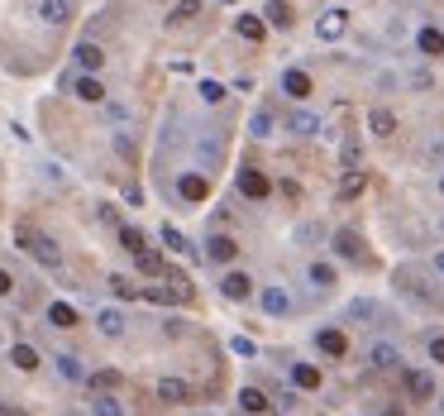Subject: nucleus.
<instances>
[{
	"label": "nucleus",
	"instance_id": "obj_1",
	"mask_svg": "<svg viewBox=\"0 0 444 416\" xmlns=\"http://www.w3.org/2000/svg\"><path fill=\"white\" fill-rule=\"evenodd\" d=\"M19 249H29L43 268H63V249L48 240V235H38V230H19Z\"/></svg>",
	"mask_w": 444,
	"mask_h": 416
},
{
	"label": "nucleus",
	"instance_id": "obj_2",
	"mask_svg": "<svg viewBox=\"0 0 444 416\" xmlns=\"http://www.w3.org/2000/svg\"><path fill=\"white\" fill-rule=\"evenodd\" d=\"M239 192L244 196H254V201H263V196L272 192V182L263 173H258V168H244V173H239Z\"/></svg>",
	"mask_w": 444,
	"mask_h": 416
},
{
	"label": "nucleus",
	"instance_id": "obj_3",
	"mask_svg": "<svg viewBox=\"0 0 444 416\" xmlns=\"http://www.w3.org/2000/svg\"><path fill=\"white\" fill-rule=\"evenodd\" d=\"M72 58H77V67H81V72H100V63H105L100 44H91V39H81L77 49H72Z\"/></svg>",
	"mask_w": 444,
	"mask_h": 416
},
{
	"label": "nucleus",
	"instance_id": "obj_4",
	"mask_svg": "<svg viewBox=\"0 0 444 416\" xmlns=\"http://www.w3.org/2000/svg\"><path fill=\"white\" fill-rule=\"evenodd\" d=\"M95 325H100V335L120 340L125 335V311H120V306H100V311H95Z\"/></svg>",
	"mask_w": 444,
	"mask_h": 416
},
{
	"label": "nucleus",
	"instance_id": "obj_5",
	"mask_svg": "<svg viewBox=\"0 0 444 416\" xmlns=\"http://www.w3.org/2000/svg\"><path fill=\"white\" fill-rule=\"evenodd\" d=\"M220 292L229 297V302H244V297L254 292V278H249V273H224V278H220Z\"/></svg>",
	"mask_w": 444,
	"mask_h": 416
},
{
	"label": "nucleus",
	"instance_id": "obj_6",
	"mask_svg": "<svg viewBox=\"0 0 444 416\" xmlns=\"http://www.w3.org/2000/svg\"><path fill=\"white\" fill-rule=\"evenodd\" d=\"M38 19L53 24V29L67 24V19H72V0H38Z\"/></svg>",
	"mask_w": 444,
	"mask_h": 416
},
{
	"label": "nucleus",
	"instance_id": "obj_7",
	"mask_svg": "<svg viewBox=\"0 0 444 416\" xmlns=\"http://www.w3.org/2000/svg\"><path fill=\"white\" fill-rule=\"evenodd\" d=\"M368 364L378 368V373H397V368H401V354L392 350V345H373V350H368Z\"/></svg>",
	"mask_w": 444,
	"mask_h": 416
},
{
	"label": "nucleus",
	"instance_id": "obj_8",
	"mask_svg": "<svg viewBox=\"0 0 444 416\" xmlns=\"http://www.w3.org/2000/svg\"><path fill=\"white\" fill-rule=\"evenodd\" d=\"M72 91H77L81 101H91V106H100V101H105V86H100V77H95V72H86V77H72Z\"/></svg>",
	"mask_w": 444,
	"mask_h": 416
},
{
	"label": "nucleus",
	"instance_id": "obj_9",
	"mask_svg": "<svg viewBox=\"0 0 444 416\" xmlns=\"http://www.w3.org/2000/svg\"><path fill=\"white\" fill-rule=\"evenodd\" d=\"M234 254H239V244L229 240V235H210V240H206V258H210V263H229Z\"/></svg>",
	"mask_w": 444,
	"mask_h": 416
},
{
	"label": "nucleus",
	"instance_id": "obj_10",
	"mask_svg": "<svg viewBox=\"0 0 444 416\" xmlns=\"http://www.w3.org/2000/svg\"><path fill=\"white\" fill-rule=\"evenodd\" d=\"M282 91H286V96H296V101H306V96H311V77H306L301 67H286V72H282Z\"/></svg>",
	"mask_w": 444,
	"mask_h": 416
},
{
	"label": "nucleus",
	"instance_id": "obj_11",
	"mask_svg": "<svg viewBox=\"0 0 444 416\" xmlns=\"http://www.w3.org/2000/svg\"><path fill=\"white\" fill-rule=\"evenodd\" d=\"M286 129L296 134V139H316L320 134V120L311 111H291V120H286Z\"/></svg>",
	"mask_w": 444,
	"mask_h": 416
},
{
	"label": "nucleus",
	"instance_id": "obj_12",
	"mask_svg": "<svg viewBox=\"0 0 444 416\" xmlns=\"http://www.w3.org/2000/svg\"><path fill=\"white\" fill-rule=\"evenodd\" d=\"M177 192H182V201H206L210 187H206V177L201 173H187L182 182H177Z\"/></svg>",
	"mask_w": 444,
	"mask_h": 416
},
{
	"label": "nucleus",
	"instance_id": "obj_13",
	"mask_svg": "<svg viewBox=\"0 0 444 416\" xmlns=\"http://www.w3.org/2000/svg\"><path fill=\"white\" fill-rule=\"evenodd\" d=\"M368 129H373L378 139H392V134H397V115L392 111H368Z\"/></svg>",
	"mask_w": 444,
	"mask_h": 416
},
{
	"label": "nucleus",
	"instance_id": "obj_14",
	"mask_svg": "<svg viewBox=\"0 0 444 416\" xmlns=\"http://www.w3.org/2000/svg\"><path fill=\"white\" fill-rule=\"evenodd\" d=\"M316 34L325 39V44H330V39H339V34H344V10H330V15H320V19H316Z\"/></svg>",
	"mask_w": 444,
	"mask_h": 416
},
{
	"label": "nucleus",
	"instance_id": "obj_15",
	"mask_svg": "<svg viewBox=\"0 0 444 416\" xmlns=\"http://www.w3.org/2000/svg\"><path fill=\"white\" fill-rule=\"evenodd\" d=\"M263 311H268V316H286V311H291V297H286L282 288H263Z\"/></svg>",
	"mask_w": 444,
	"mask_h": 416
},
{
	"label": "nucleus",
	"instance_id": "obj_16",
	"mask_svg": "<svg viewBox=\"0 0 444 416\" xmlns=\"http://www.w3.org/2000/svg\"><path fill=\"white\" fill-rule=\"evenodd\" d=\"M406 392H411V397H435V378L420 373V368H411V373H406Z\"/></svg>",
	"mask_w": 444,
	"mask_h": 416
},
{
	"label": "nucleus",
	"instance_id": "obj_17",
	"mask_svg": "<svg viewBox=\"0 0 444 416\" xmlns=\"http://www.w3.org/2000/svg\"><path fill=\"white\" fill-rule=\"evenodd\" d=\"M415 49L425 53V58H440V53H444V34L440 29H420V34H415Z\"/></svg>",
	"mask_w": 444,
	"mask_h": 416
},
{
	"label": "nucleus",
	"instance_id": "obj_18",
	"mask_svg": "<svg viewBox=\"0 0 444 416\" xmlns=\"http://www.w3.org/2000/svg\"><path fill=\"white\" fill-rule=\"evenodd\" d=\"M158 397L177 407V402H187V397H191V387L182 383V378H162V383H158Z\"/></svg>",
	"mask_w": 444,
	"mask_h": 416
},
{
	"label": "nucleus",
	"instance_id": "obj_19",
	"mask_svg": "<svg viewBox=\"0 0 444 416\" xmlns=\"http://www.w3.org/2000/svg\"><path fill=\"white\" fill-rule=\"evenodd\" d=\"M48 320H53L58 330H72V325H77V311H72L67 302H53V306H48Z\"/></svg>",
	"mask_w": 444,
	"mask_h": 416
},
{
	"label": "nucleus",
	"instance_id": "obj_20",
	"mask_svg": "<svg viewBox=\"0 0 444 416\" xmlns=\"http://www.w3.org/2000/svg\"><path fill=\"white\" fill-rule=\"evenodd\" d=\"M316 345H320L325 354H334V359H339V354L349 350V340L339 335V330H320V335H316Z\"/></svg>",
	"mask_w": 444,
	"mask_h": 416
},
{
	"label": "nucleus",
	"instance_id": "obj_21",
	"mask_svg": "<svg viewBox=\"0 0 444 416\" xmlns=\"http://www.w3.org/2000/svg\"><path fill=\"white\" fill-rule=\"evenodd\" d=\"M291 383H296V387H306V392H316V387H320V368L296 364V368H291Z\"/></svg>",
	"mask_w": 444,
	"mask_h": 416
},
{
	"label": "nucleus",
	"instance_id": "obj_22",
	"mask_svg": "<svg viewBox=\"0 0 444 416\" xmlns=\"http://www.w3.org/2000/svg\"><path fill=\"white\" fill-rule=\"evenodd\" d=\"M10 359H15V368H24V373H33V368H38V350H33V345H15V350H10Z\"/></svg>",
	"mask_w": 444,
	"mask_h": 416
},
{
	"label": "nucleus",
	"instance_id": "obj_23",
	"mask_svg": "<svg viewBox=\"0 0 444 416\" xmlns=\"http://www.w3.org/2000/svg\"><path fill=\"white\" fill-rule=\"evenodd\" d=\"M334 249H339V258H358V254H363L353 230H339V235H334Z\"/></svg>",
	"mask_w": 444,
	"mask_h": 416
},
{
	"label": "nucleus",
	"instance_id": "obj_24",
	"mask_svg": "<svg viewBox=\"0 0 444 416\" xmlns=\"http://www.w3.org/2000/svg\"><path fill=\"white\" fill-rule=\"evenodd\" d=\"M58 373H63L67 383H81V378H86V373H81V359H77V354H58Z\"/></svg>",
	"mask_w": 444,
	"mask_h": 416
},
{
	"label": "nucleus",
	"instance_id": "obj_25",
	"mask_svg": "<svg viewBox=\"0 0 444 416\" xmlns=\"http://www.w3.org/2000/svg\"><path fill=\"white\" fill-rule=\"evenodd\" d=\"M368 187V177L358 173V168H349V173H344V182H339V196H344V201H349V196H358Z\"/></svg>",
	"mask_w": 444,
	"mask_h": 416
},
{
	"label": "nucleus",
	"instance_id": "obj_26",
	"mask_svg": "<svg viewBox=\"0 0 444 416\" xmlns=\"http://www.w3.org/2000/svg\"><path fill=\"white\" fill-rule=\"evenodd\" d=\"M268 24H272V29H286V24H291V10H286V0H268Z\"/></svg>",
	"mask_w": 444,
	"mask_h": 416
},
{
	"label": "nucleus",
	"instance_id": "obj_27",
	"mask_svg": "<svg viewBox=\"0 0 444 416\" xmlns=\"http://www.w3.org/2000/svg\"><path fill=\"white\" fill-rule=\"evenodd\" d=\"M239 407H244V412H268V397H263L258 387H244V392H239Z\"/></svg>",
	"mask_w": 444,
	"mask_h": 416
},
{
	"label": "nucleus",
	"instance_id": "obj_28",
	"mask_svg": "<svg viewBox=\"0 0 444 416\" xmlns=\"http://www.w3.org/2000/svg\"><path fill=\"white\" fill-rule=\"evenodd\" d=\"M249 134H254V139H268V134H272V111H254V120H249Z\"/></svg>",
	"mask_w": 444,
	"mask_h": 416
},
{
	"label": "nucleus",
	"instance_id": "obj_29",
	"mask_svg": "<svg viewBox=\"0 0 444 416\" xmlns=\"http://www.w3.org/2000/svg\"><path fill=\"white\" fill-rule=\"evenodd\" d=\"M306 278H311L316 288H334V283H339V278H334V268H330V263H311V273H306Z\"/></svg>",
	"mask_w": 444,
	"mask_h": 416
},
{
	"label": "nucleus",
	"instance_id": "obj_30",
	"mask_svg": "<svg viewBox=\"0 0 444 416\" xmlns=\"http://www.w3.org/2000/svg\"><path fill=\"white\" fill-rule=\"evenodd\" d=\"M234 29L244 34V39H254V44H258V39H263V19H258V15H239Z\"/></svg>",
	"mask_w": 444,
	"mask_h": 416
},
{
	"label": "nucleus",
	"instance_id": "obj_31",
	"mask_svg": "<svg viewBox=\"0 0 444 416\" xmlns=\"http://www.w3.org/2000/svg\"><path fill=\"white\" fill-rule=\"evenodd\" d=\"M134 258H139V273H148V278H158V273H162V258L153 254V249H139Z\"/></svg>",
	"mask_w": 444,
	"mask_h": 416
},
{
	"label": "nucleus",
	"instance_id": "obj_32",
	"mask_svg": "<svg viewBox=\"0 0 444 416\" xmlns=\"http://www.w3.org/2000/svg\"><path fill=\"white\" fill-rule=\"evenodd\" d=\"M162 244H167V249H177V254H187V249H191L187 235H182V230H172V225H162Z\"/></svg>",
	"mask_w": 444,
	"mask_h": 416
},
{
	"label": "nucleus",
	"instance_id": "obj_33",
	"mask_svg": "<svg viewBox=\"0 0 444 416\" xmlns=\"http://www.w3.org/2000/svg\"><path fill=\"white\" fill-rule=\"evenodd\" d=\"M196 91H201V101H210V106H220V101L229 96V91H224L220 81H201V86H196Z\"/></svg>",
	"mask_w": 444,
	"mask_h": 416
},
{
	"label": "nucleus",
	"instance_id": "obj_34",
	"mask_svg": "<svg viewBox=\"0 0 444 416\" xmlns=\"http://www.w3.org/2000/svg\"><path fill=\"white\" fill-rule=\"evenodd\" d=\"M120 244H125L129 254H139V249H148V244H143V235H139V230H129V225H120Z\"/></svg>",
	"mask_w": 444,
	"mask_h": 416
},
{
	"label": "nucleus",
	"instance_id": "obj_35",
	"mask_svg": "<svg viewBox=\"0 0 444 416\" xmlns=\"http://www.w3.org/2000/svg\"><path fill=\"white\" fill-rule=\"evenodd\" d=\"M201 10V0H177V10H172V24H187L191 15Z\"/></svg>",
	"mask_w": 444,
	"mask_h": 416
},
{
	"label": "nucleus",
	"instance_id": "obj_36",
	"mask_svg": "<svg viewBox=\"0 0 444 416\" xmlns=\"http://www.w3.org/2000/svg\"><path fill=\"white\" fill-rule=\"evenodd\" d=\"M91 412H100V416H120V402H115V397H91Z\"/></svg>",
	"mask_w": 444,
	"mask_h": 416
},
{
	"label": "nucleus",
	"instance_id": "obj_37",
	"mask_svg": "<svg viewBox=\"0 0 444 416\" xmlns=\"http://www.w3.org/2000/svg\"><path fill=\"white\" fill-rule=\"evenodd\" d=\"M110 288H115V297H139V288H134L129 278H120V273L110 278Z\"/></svg>",
	"mask_w": 444,
	"mask_h": 416
},
{
	"label": "nucleus",
	"instance_id": "obj_38",
	"mask_svg": "<svg viewBox=\"0 0 444 416\" xmlns=\"http://www.w3.org/2000/svg\"><path fill=\"white\" fill-rule=\"evenodd\" d=\"M339 158H344V168H358V139H344V153H339Z\"/></svg>",
	"mask_w": 444,
	"mask_h": 416
},
{
	"label": "nucleus",
	"instance_id": "obj_39",
	"mask_svg": "<svg viewBox=\"0 0 444 416\" xmlns=\"http://www.w3.org/2000/svg\"><path fill=\"white\" fill-rule=\"evenodd\" d=\"M229 350H234V354H244V359H249V354H258V350H254V340H244V335H234V340H229Z\"/></svg>",
	"mask_w": 444,
	"mask_h": 416
},
{
	"label": "nucleus",
	"instance_id": "obj_40",
	"mask_svg": "<svg viewBox=\"0 0 444 416\" xmlns=\"http://www.w3.org/2000/svg\"><path fill=\"white\" fill-rule=\"evenodd\" d=\"M95 387H120V373L105 368V373H95Z\"/></svg>",
	"mask_w": 444,
	"mask_h": 416
},
{
	"label": "nucleus",
	"instance_id": "obj_41",
	"mask_svg": "<svg viewBox=\"0 0 444 416\" xmlns=\"http://www.w3.org/2000/svg\"><path fill=\"white\" fill-rule=\"evenodd\" d=\"M430 359H435V364H444V335L430 340Z\"/></svg>",
	"mask_w": 444,
	"mask_h": 416
},
{
	"label": "nucleus",
	"instance_id": "obj_42",
	"mask_svg": "<svg viewBox=\"0 0 444 416\" xmlns=\"http://www.w3.org/2000/svg\"><path fill=\"white\" fill-rule=\"evenodd\" d=\"M406 81H411L415 91H425V86H430V72H411V77H406Z\"/></svg>",
	"mask_w": 444,
	"mask_h": 416
},
{
	"label": "nucleus",
	"instance_id": "obj_43",
	"mask_svg": "<svg viewBox=\"0 0 444 416\" xmlns=\"http://www.w3.org/2000/svg\"><path fill=\"white\" fill-rule=\"evenodd\" d=\"M10 292H15V278H10V273L0 268V297H10Z\"/></svg>",
	"mask_w": 444,
	"mask_h": 416
},
{
	"label": "nucleus",
	"instance_id": "obj_44",
	"mask_svg": "<svg viewBox=\"0 0 444 416\" xmlns=\"http://www.w3.org/2000/svg\"><path fill=\"white\" fill-rule=\"evenodd\" d=\"M430 158H444V134L440 139H430Z\"/></svg>",
	"mask_w": 444,
	"mask_h": 416
},
{
	"label": "nucleus",
	"instance_id": "obj_45",
	"mask_svg": "<svg viewBox=\"0 0 444 416\" xmlns=\"http://www.w3.org/2000/svg\"><path fill=\"white\" fill-rule=\"evenodd\" d=\"M435 273H440V278H444V249H440V254H435Z\"/></svg>",
	"mask_w": 444,
	"mask_h": 416
},
{
	"label": "nucleus",
	"instance_id": "obj_46",
	"mask_svg": "<svg viewBox=\"0 0 444 416\" xmlns=\"http://www.w3.org/2000/svg\"><path fill=\"white\" fill-rule=\"evenodd\" d=\"M440 407H444V402H440Z\"/></svg>",
	"mask_w": 444,
	"mask_h": 416
}]
</instances>
